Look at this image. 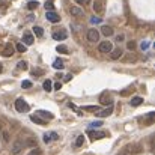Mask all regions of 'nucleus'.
Masks as SVG:
<instances>
[{
	"label": "nucleus",
	"instance_id": "f257e3e1",
	"mask_svg": "<svg viewBox=\"0 0 155 155\" xmlns=\"http://www.w3.org/2000/svg\"><path fill=\"white\" fill-rule=\"evenodd\" d=\"M15 108H17V111H20V113H27V111H29V104L26 103L24 100L18 98V100L15 101Z\"/></svg>",
	"mask_w": 155,
	"mask_h": 155
},
{
	"label": "nucleus",
	"instance_id": "f03ea898",
	"mask_svg": "<svg viewBox=\"0 0 155 155\" xmlns=\"http://www.w3.org/2000/svg\"><path fill=\"white\" fill-rule=\"evenodd\" d=\"M87 41L89 42H98L100 41V32L97 29H89L87 30Z\"/></svg>",
	"mask_w": 155,
	"mask_h": 155
},
{
	"label": "nucleus",
	"instance_id": "7ed1b4c3",
	"mask_svg": "<svg viewBox=\"0 0 155 155\" xmlns=\"http://www.w3.org/2000/svg\"><path fill=\"white\" fill-rule=\"evenodd\" d=\"M87 133H89L91 140H100V139H104L108 136V133H105V131H87Z\"/></svg>",
	"mask_w": 155,
	"mask_h": 155
},
{
	"label": "nucleus",
	"instance_id": "20e7f679",
	"mask_svg": "<svg viewBox=\"0 0 155 155\" xmlns=\"http://www.w3.org/2000/svg\"><path fill=\"white\" fill-rule=\"evenodd\" d=\"M98 50H100L101 53H110L111 50H113V44H111L110 41H103V42H100Z\"/></svg>",
	"mask_w": 155,
	"mask_h": 155
},
{
	"label": "nucleus",
	"instance_id": "39448f33",
	"mask_svg": "<svg viewBox=\"0 0 155 155\" xmlns=\"http://www.w3.org/2000/svg\"><path fill=\"white\" fill-rule=\"evenodd\" d=\"M111 113H113V104L107 105V108H104V110H100V111H97L95 114H97L98 117H107V116H110Z\"/></svg>",
	"mask_w": 155,
	"mask_h": 155
},
{
	"label": "nucleus",
	"instance_id": "423d86ee",
	"mask_svg": "<svg viewBox=\"0 0 155 155\" xmlns=\"http://www.w3.org/2000/svg\"><path fill=\"white\" fill-rule=\"evenodd\" d=\"M45 18H47L48 21H51V23H59V21H60V17H59L54 11H47V12H45Z\"/></svg>",
	"mask_w": 155,
	"mask_h": 155
},
{
	"label": "nucleus",
	"instance_id": "0eeeda50",
	"mask_svg": "<svg viewBox=\"0 0 155 155\" xmlns=\"http://www.w3.org/2000/svg\"><path fill=\"white\" fill-rule=\"evenodd\" d=\"M53 38L56 41H63L68 38V33H66V30H56V32H53Z\"/></svg>",
	"mask_w": 155,
	"mask_h": 155
},
{
	"label": "nucleus",
	"instance_id": "6e6552de",
	"mask_svg": "<svg viewBox=\"0 0 155 155\" xmlns=\"http://www.w3.org/2000/svg\"><path fill=\"white\" fill-rule=\"evenodd\" d=\"M124 56V50L122 48H113L111 51H110V57L113 59V60H117V59H120Z\"/></svg>",
	"mask_w": 155,
	"mask_h": 155
},
{
	"label": "nucleus",
	"instance_id": "1a4fd4ad",
	"mask_svg": "<svg viewBox=\"0 0 155 155\" xmlns=\"http://www.w3.org/2000/svg\"><path fill=\"white\" fill-rule=\"evenodd\" d=\"M2 54H3V56H6V57H9V56H12V54H14V47H12V45H11V44H6V45H5V47H3V50H2Z\"/></svg>",
	"mask_w": 155,
	"mask_h": 155
},
{
	"label": "nucleus",
	"instance_id": "9d476101",
	"mask_svg": "<svg viewBox=\"0 0 155 155\" xmlns=\"http://www.w3.org/2000/svg\"><path fill=\"white\" fill-rule=\"evenodd\" d=\"M100 103L103 104V105H110L111 104V97L108 94H104V95L100 97Z\"/></svg>",
	"mask_w": 155,
	"mask_h": 155
},
{
	"label": "nucleus",
	"instance_id": "9b49d317",
	"mask_svg": "<svg viewBox=\"0 0 155 155\" xmlns=\"http://www.w3.org/2000/svg\"><path fill=\"white\" fill-rule=\"evenodd\" d=\"M69 14H71V15H74V17H80V15L83 14V9H81V8H78V6H71Z\"/></svg>",
	"mask_w": 155,
	"mask_h": 155
},
{
	"label": "nucleus",
	"instance_id": "f8f14e48",
	"mask_svg": "<svg viewBox=\"0 0 155 155\" xmlns=\"http://www.w3.org/2000/svg\"><path fill=\"white\" fill-rule=\"evenodd\" d=\"M94 11L98 12V14H101L104 11V5H103L101 0H95V3H94Z\"/></svg>",
	"mask_w": 155,
	"mask_h": 155
},
{
	"label": "nucleus",
	"instance_id": "ddd939ff",
	"mask_svg": "<svg viewBox=\"0 0 155 155\" xmlns=\"http://www.w3.org/2000/svg\"><path fill=\"white\" fill-rule=\"evenodd\" d=\"M21 148H23V145H21V140H17L14 145H12V154H18L20 151H21Z\"/></svg>",
	"mask_w": 155,
	"mask_h": 155
},
{
	"label": "nucleus",
	"instance_id": "4468645a",
	"mask_svg": "<svg viewBox=\"0 0 155 155\" xmlns=\"http://www.w3.org/2000/svg\"><path fill=\"white\" fill-rule=\"evenodd\" d=\"M101 33H103L104 36H111L113 35V29L110 26H103L101 27Z\"/></svg>",
	"mask_w": 155,
	"mask_h": 155
},
{
	"label": "nucleus",
	"instance_id": "2eb2a0df",
	"mask_svg": "<svg viewBox=\"0 0 155 155\" xmlns=\"http://www.w3.org/2000/svg\"><path fill=\"white\" fill-rule=\"evenodd\" d=\"M30 120H32L33 124H38V125H45V124H47L45 120H42L39 116H35V114H32V116H30Z\"/></svg>",
	"mask_w": 155,
	"mask_h": 155
},
{
	"label": "nucleus",
	"instance_id": "dca6fc26",
	"mask_svg": "<svg viewBox=\"0 0 155 155\" xmlns=\"http://www.w3.org/2000/svg\"><path fill=\"white\" fill-rule=\"evenodd\" d=\"M23 41H24V45H30V44H33V36L30 33H26L23 36Z\"/></svg>",
	"mask_w": 155,
	"mask_h": 155
},
{
	"label": "nucleus",
	"instance_id": "f3484780",
	"mask_svg": "<svg viewBox=\"0 0 155 155\" xmlns=\"http://www.w3.org/2000/svg\"><path fill=\"white\" fill-rule=\"evenodd\" d=\"M38 114H39V116H44V117H47V119H53V117H54L53 113H50V111H44V110H39Z\"/></svg>",
	"mask_w": 155,
	"mask_h": 155
},
{
	"label": "nucleus",
	"instance_id": "a211bd4d",
	"mask_svg": "<svg viewBox=\"0 0 155 155\" xmlns=\"http://www.w3.org/2000/svg\"><path fill=\"white\" fill-rule=\"evenodd\" d=\"M33 33H35L36 36H42V35H44V29L39 27V26H35V27H33Z\"/></svg>",
	"mask_w": 155,
	"mask_h": 155
},
{
	"label": "nucleus",
	"instance_id": "6ab92c4d",
	"mask_svg": "<svg viewBox=\"0 0 155 155\" xmlns=\"http://www.w3.org/2000/svg\"><path fill=\"white\" fill-rule=\"evenodd\" d=\"M142 103H143V98L142 97H134L131 100V105H140Z\"/></svg>",
	"mask_w": 155,
	"mask_h": 155
},
{
	"label": "nucleus",
	"instance_id": "aec40b11",
	"mask_svg": "<svg viewBox=\"0 0 155 155\" xmlns=\"http://www.w3.org/2000/svg\"><path fill=\"white\" fill-rule=\"evenodd\" d=\"M136 47H137L136 41H128V42H127V48H128L130 51H134V50H136Z\"/></svg>",
	"mask_w": 155,
	"mask_h": 155
},
{
	"label": "nucleus",
	"instance_id": "412c9836",
	"mask_svg": "<svg viewBox=\"0 0 155 155\" xmlns=\"http://www.w3.org/2000/svg\"><path fill=\"white\" fill-rule=\"evenodd\" d=\"M63 66H65V65H63V62H62L60 59H57V60L53 63V68H56V69H63Z\"/></svg>",
	"mask_w": 155,
	"mask_h": 155
},
{
	"label": "nucleus",
	"instance_id": "4be33fe9",
	"mask_svg": "<svg viewBox=\"0 0 155 155\" xmlns=\"http://www.w3.org/2000/svg\"><path fill=\"white\" fill-rule=\"evenodd\" d=\"M83 108L87 110V111H94V113L100 111V107H98V105H86V107H83Z\"/></svg>",
	"mask_w": 155,
	"mask_h": 155
},
{
	"label": "nucleus",
	"instance_id": "5701e85b",
	"mask_svg": "<svg viewBox=\"0 0 155 155\" xmlns=\"http://www.w3.org/2000/svg\"><path fill=\"white\" fill-rule=\"evenodd\" d=\"M51 84H53V83L50 81V80H45V81H44V86H42V87H44V91L50 92V91L53 89V86H51Z\"/></svg>",
	"mask_w": 155,
	"mask_h": 155
},
{
	"label": "nucleus",
	"instance_id": "b1692460",
	"mask_svg": "<svg viewBox=\"0 0 155 155\" xmlns=\"http://www.w3.org/2000/svg\"><path fill=\"white\" fill-rule=\"evenodd\" d=\"M26 145L30 146V148H36V139H27L26 140Z\"/></svg>",
	"mask_w": 155,
	"mask_h": 155
},
{
	"label": "nucleus",
	"instance_id": "393cba45",
	"mask_svg": "<svg viewBox=\"0 0 155 155\" xmlns=\"http://www.w3.org/2000/svg\"><path fill=\"white\" fill-rule=\"evenodd\" d=\"M21 87H23V89H29V87H32V81H30V80H23Z\"/></svg>",
	"mask_w": 155,
	"mask_h": 155
},
{
	"label": "nucleus",
	"instance_id": "a878e982",
	"mask_svg": "<svg viewBox=\"0 0 155 155\" xmlns=\"http://www.w3.org/2000/svg\"><path fill=\"white\" fill-rule=\"evenodd\" d=\"M84 145V137L83 136H78L77 140H75V146H83Z\"/></svg>",
	"mask_w": 155,
	"mask_h": 155
},
{
	"label": "nucleus",
	"instance_id": "bb28decb",
	"mask_svg": "<svg viewBox=\"0 0 155 155\" xmlns=\"http://www.w3.org/2000/svg\"><path fill=\"white\" fill-rule=\"evenodd\" d=\"M56 50H57V53H62V54H68V53H69L68 51V48H66L65 45H59Z\"/></svg>",
	"mask_w": 155,
	"mask_h": 155
},
{
	"label": "nucleus",
	"instance_id": "cd10ccee",
	"mask_svg": "<svg viewBox=\"0 0 155 155\" xmlns=\"http://www.w3.org/2000/svg\"><path fill=\"white\" fill-rule=\"evenodd\" d=\"M38 5H39L38 2H29V3H27V8H29L30 11H33V9H36V8H38Z\"/></svg>",
	"mask_w": 155,
	"mask_h": 155
},
{
	"label": "nucleus",
	"instance_id": "c85d7f7f",
	"mask_svg": "<svg viewBox=\"0 0 155 155\" xmlns=\"http://www.w3.org/2000/svg\"><path fill=\"white\" fill-rule=\"evenodd\" d=\"M15 48H17V51H20V53H24L26 50H27L24 44H17V45H15Z\"/></svg>",
	"mask_w": 155,
	"mask_h": 155
},
{
	"label": "nucleus",
	"instance_id": "c756f323",
	"mask_svg": "<svg viewBox=\"0 0 155 155\" xmlns=\"http://www.w3.org/2000/svg\"><path fill=\"white\" fill-rule=\"evenodd\" d=\"M17 68H18V69H27V63H26V62H18Z\"/></svg>",
	"mask_w": 155,
	"mask_h": 155
},
{
	"label": "nucleus",
	"instance_id": "7c9ffc66",
	"mask_svg": "<svg viewBox=\"0 0 155 155\" xmlns=\"http://www.w3.org/2000/svg\"><path fill=\"white\" fill-rule=\"evenodd\" d=\"M75 3L77 5H81V6H86V5L91 3V0H75Z\"/></svg>",
	"mask_w": 155,
	"mask_h": 155
},
{
	"label": "nucleus",
	"instance_id": "2f4dec72",
	"mask_svg": "<svg viewBox=\"0 0 155 155\" xmlns=\"http://www.w3.org/2000/svg\"><path fill=\"white\" fill-rule=\"evenodd\" d=\"M125 59H127V62H136V60H137V57H136L134 54H130V56H127Z\"/></svg>",
	"mask_w": 155,
	"mask_h": 155
},
{
	"label": "nucleus",
	"instance_id": "473e14b6",
	"mask_svg": "<svg viewBox=\"0 0 155 155\" xmlns=\"http://www.w3.org/2000/svg\"><path fill=\"white\" fill-rule=\"evenodd\" d=\"M27 155H42V152H41V149H38V148H35L32 152H29Z\"/></svg>",
	"mask_w": 155,
	"mask_h": 155
},
{
	"label": "nucleus",
	"instance_id": "72a5a7b5",
	"mask_svg": "<svg viewBox=\"0 0 155 155\" xmlns=\"http://www.w3.org/2000/svg\"><path fill=\"white\" fill-rule=\"evenodd\" d=\"M133 91H134L133 87H130V89H125V91H122V92H120V95H122V97H125V95H128V94H131Z\"/></svg>",
	"mask_w": 155,
	"mask_h": 155
},
{
	"label": "nucleus",
	"instance_id": "f704fd0d",
	"mask_svg": "<svg viewBox=\"0 0 155 155\" xmlns=\"http://www.w3.org/2000/svg\"><path fill=\"white\" fill-rule=\"evenodd\" d=\"M45 9H47V11H53V9H54V5H53L51 2H47V3H45Z\"/></svg>",
	"mask_w": 155,
	"mask_h": 155
},
{
	"label": "nucleus",
	"instance_id": "c9c22d12",
	"mask_svg": "<svg viewBox=\"0 0 155 155\" xmlns=\"http://www.w3.org/2000/svg\"><path fill=\"white\" fill-rule=\"evenodd\" d=\"M148 47H149V42H148V41H145V42L140 44V48H142V50H148Z\"/></svg>",
	"mask_w": 155,
	"mask_h": 155
},
{
	"label": "nucleus",
	"instance_id": "e433bc0d",
	"mask_svg": "<svg viewBox=\"0 0 155 155\" xmlns=\"http://www.w3.org/2000/svg\"><path fill=\"white\" fill-rule=\"evenodd\" d=\"M53 89H56V91H60V89H62V83H59V81H57V83H54Z\"/></svg>",
	"mask_w": 155,
	"mask_h": 155
},
{
	"label": "nucleus",
	"instance_id": "4c0bfd02",
	"mask_svg": "<svg viewBox=\"0 0 155 155\" xmlns=\"http://www.w3.org/2000/svg\"><path fill=\"white\" fill-rule=\"evenodd\" d=\"M91 23H101V18H98V17H92V18H91Z\"/></svg>",
	"mask_w": 155,
	"mask_h": 155
},
{
	"label": "nucleus",
	"instance_id": "58836bf2",
	"mask_svg": "<svg viewBox=\"0 0 155 155\" xmlns=\"http://www.w3.org/2000/svg\"><path fill=\"white\" fill-rule=\"evenodd\" d=\"M50 140H51V136H50V134H45V136H44V142H45V143H50Z\"/></svg>",
	"mask_w": 155,
	"mask_h": 155
},
{
	"label": "nucleus",
	"instance_id": "ea45409f",
	"mask_svg": "<svg viewBox=\"0 0 155 155\" xmlns=\"http://www.w3.org/2000/svg\"><path fill=\"white\" fill-rule=\"evenodd\" d=\"M103 125V120H97V122H94L91 127H101Z\"/></svg>",
	"mask_w": 155,
	"mask_h": 155
},
{
	"label": "nucleus",
	"instance_id": "a19ab883",
	"mask_svg": "<svg viewBox=\"0 0 155 155\" xmlns=\"http://www.w3.org/2000/svg\"><path fill=\"white\" fill-rule=\"evenodd\" d=\"M32 74H33V75H35V74H36V75H41L42 72H41V69H35V68H33V71H32Z\"/></svg>",
	"mask_w": 155,
	"mask_h": 155
},
{
	"label": "nucleus",
	"instance_id": "79ce46f5",
	"mask_svg": "<svg viewBox=\"0 0 155 155\" xmlns=\"http://www.w3.org/2000/svg\"><path fill=\"white\" fill-rule=\"evenodd\" d=\"M3 139H5V142H9V134H8L6 131L3 133Z\"/></svg>",
	"mask_w": 155,
	"mask_h": 155
},
{
	"label": "nucleus",
	"instance_id": "37998d69",
	"mask_svg": "<svg viewBox=\"0 0 155 155\" xmlns=\"http://www.w3.org/2000/svg\"><path fill=\"white\" fill-rule=\"evenodd\" d=\"M50 136H51V140H57V139H59V136H57V133H51Z\"/></svg>",
	"mask_w": 155,
	"mask_h": 155
},
{
	"label": "nucleus",
	"instance_id": "c03bdc74",
	"mask_svg": "<svg viewBox=\"0 0 155 155\" xmlns=\"http://www.w3.org/2000/svg\"><path fill=\"white\" fill-rule=\"evenodd\" d=\"M116 41H117V42H122V41H124V35H119V36H116Z\"/></svg>",
	"mask_w": 155,
	"mask_h": 155
},
{
	"label": "nucleus",
	"instance_id": "a18cd8bd",
	"mask_svg": "<svg viewBox=\"0 0 155 155\" xmlns=\"http://www.w3.org/2000/svg\"><path fill=\"white\" fill-rule=\"evenodd\" d=\"M154 111H151V113H149V114H148V117H149V122H152V119H154Z\"/></svg>",
	"mask_w": 155,
	"mask_h": 155
},
{
	"label": "nucleus",
	"instance_id": "49530a36",
	"mask_svg": "<svg viewBox=\"0 0 155 155\" xmlns=\"http://www.w3.org/2000/svg\"><path fill=\"white\" fill-rule=\"evenodd\" d=\"M0 71H2V65H0Z\"/></svg>",
	"mask_w": 155,
	"mask_h": 155
}]
</instances>
